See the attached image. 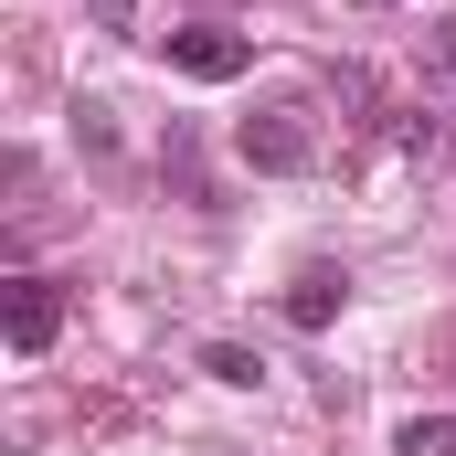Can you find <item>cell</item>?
Masks as SVG:
<instances>
[{
    "label": "cell",
    "instance_id": "9",
    "mask_svg": "<svg viewBox=\"0 0 456 456\" xmlns=\"http://www.w3.org/2000/svg\"><path fill=\"white\" fill-rule=\"evenodd\" d=\"M371 11H382V0H371Z\"/></svg>",
    "mask_w": 456,
    "mask_h": 456
},
{
    "label": "cell",
    "instance_id": "7",
    "mask_svg": "<svg viewBox=\"0 0 456 456\" xmlns=\"http://www.w3.org/2000/svg\"><path fill=\"white\" fill-rule=\"evenodd\" d=\"M425 64H436V75H446V86H456V21H446V32H436V43H425Z\"/></svg>",
    "mask_w": 456,
    "mask_h": 456
},
{
    "label": "cell",
    "instance_id": "5",
    "mask_svg": "<svg viewBox=\"0 0 456 456\" xmlns=\"http://www.w3.org/2000/svg\"><path fill=\"white\" fill-rule=\"evenodd\" d=\"M202 371H213V382H233V393H255V382H265V350H244V340H202Z\"/></svg>",
    "mask_w": 456,
    "mask_h": 456
},
{
    "label": "cell",
    "instance_id": "4",
    "mask_svg": "<svg viewBox=\"0 0 456 456\" xmlns=\"http://www.w3.org/2000/svg\"><path fill=\"white\" fill-rule=\"evenodd\" d=\"M340 297H350L340 265H308V276L287 287V330H330V319H340Z\"/></svg>",
    "mask_w": 456,
    "mask_h": 456
},
{
    "label": "cell",
    "instance_id": "8",
    "mask_svg": "<svg viewBox=\"0 0 456 456\" xmlns=\"http://www.w3.org/2000/svg\"><path fill=\"white\" fill-rule=\"evenodd\" d=\"M213 456H233V446H213Z\"/></svg>",
    "mask_w": 456,
    "mask_h": 456
},
{
    "label": "cell",
    "instance_id": "3",
    "mask_svg": "<svg viewBox=\"0 0 456 456\" xmlns=\"http://www.w3.org/2000/svg\"><path fill=\"white\" fill-rule=\"evenodd\" d=\"M0 330H11L21 361L53 350V330H64V287H53V276H11V287H0Z\"/></svg>",
    "mask_w": 456,
    "mask_h": 456
},
{
    "label": "cell",
    "instance_id": "2",
    "mask_svg": "<svg viewBox=\"0 0 456 456\" xmlns=\"http://www.w3.org/2000/svg\"><path fill=\"white\" fill-rule=\"evenodd\" d=\"M159 53H170V75H191V86H233L244 64H255V43L224 32V21H191V32H159Z\"/></svg>",
    "mask_w": 456,
    "mask_h": 456
},
{
    "label": "cell",
    "instance_id": "1",
    "mask_svg": "<svg viewBox=\"0 0 456 456\" xmlns=\"http://www.w3.org/2000/svg\"><path fill=\"white\" fill-rule=\"evenodd\" d=\"M233 149H244V170H319V117L308 107H265V117H244L233 127Z\"/></svg>",
    "mask_w": 456,
    "mask_h": 456
},
{
    "label": "cell",
    "instance_id": "6",
    "mask_svg": "<svg viewBox=\"0 0 456 456\" xmlns=\"http://www.w3.org/2000/svg\"><path fill=\"white\" fill-rule=\"evenodd\" d=\"M393 456H456V414H403L393 425Z\"/></svg>",
    "mask_w": 456,
    "mask_h": 456
}]
</instances>
